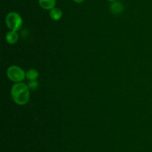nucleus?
<instances>
[{
    "mask_svg": "<svg viewBox=\"0 0 152 152\" xmlns=\"http://www.w3.org/2000/svg\"><path fill=\"white\" fill-rule=\"evenodd\" d=\"M12 98L16 104L19 105H25L30 100V89L28 84L19 82L16 83L11 88Z\"/></svg>",
    "mask_w": 152,
    "mask_h": 152,
    "instance_id": "obj_1",
    "label": "nucleus"
},
{
    "mask_svg": "<svg viewBox=\"0 0 152 152\" xmlns=\"http://www.w3.org/2000/svg\"><path fill=\"white\" fill-rule=\"evenodd\" d=\"M5 22L6 25L10 31H17L22 27L23 20L19 13L16 12H10L6 16Z\"/></svg>",
    "mask_w": 152,
    "mask_h": 152,
    "instance_id": "obj_2",
    "label": "nucleus"
},
{
    "mask_svg": "<svg viewBox=\"0 0 152 152\" xmlns=\"http://www.w3.org/2000/svg\"><path fill=\"white\" fill-rule=\"evenodd\" d=\"M7 76L12 81L19 83L25 78L26 73L21 67L18 66H11L7 69Z\"/></svg>",
    "mask_w": 152,
    "mask_h": 152,
    "instance_id": "obj_3",
    "label": "nucleus"
},
{
    "mask_svg": "<svg viewBox=\"0 0 152 152\" xmlns=\"http://www.w3.org/2000/svg\"><path fill=\"white\" fill-rule=\"evenodd\" d=\"M56 0H39V4L45 10H51L56 5Z\"/></svg>",
    "mask_w": 152,
    "mask_h": 152,
    "instance_id": "obj_4",
    "label": "nucleus"
},
{
    "mask_svg": "<svg viewBox=\"0 0 152 152\" xmlns=\"http://www.w3.org/2000/svg\"><path fill=\"white\" fill-rule=\"evenodd\" d=\"M110 9H111V12L114 14H119V13H122L124 9V6L122 4L120 1H113L110 5Z\"/></svg>",
    "mask_w": 152,
    "mask_h": 152,
    "instance_id": "obj_5",
    "label": "nucleus"
},
{
    "mask_svg": "<svg viewBox=\"0 0 152 152\" xmlns=\"http://www.w3.org/2000/svg\"><path fill=\"white\" fill-rule=\"evenodd\" d=\"M6 41L9 43V44H15L17 43L18 40H19V35H18L17 32L14 31H10L9 32L7 33L6 34Z\"/></svg>",
    "mask_w": 152,
    "mask_h": 152,
    "instance_id": "obj_6",
    "label": "nucleus"
},
{
    "mask_svg": "<svg viewBox=\"0 0 152 152\" xmlns=\"http://www.w3.org/2000/svg\"><path fill=\"white\" fill-rule=\"evenodd\" d=\"M50 16L53 20H59L62 17V11L58 7H54L50 10Z\"/></svg>",
    "mask_w": 152,
    "mask_h": 152,
    "instance_id": "obj_7",
    "label": "nucleus"
},
{
    "mask_svg": "<svg viewBox=\"0 0 152 152\" xmlns=\"http://www.w3.org/2000/svg\"><path fill=\"white\" fill-rule=\"evenodd\" d=\"M26 77L30 80H37L39 77V72L35 69H31L26 72Z\"/></svg>",
    "mask_w": 152,
    "mask_h": 152,
    "instance_id": "obj_8",
    "label": "nucleus"
},
{
    "mask_svg": "<svg viewBox=\"0 0 152 152\" xmlns=\"http://www.w3.org/2000/svg\"><path fill=\"white\" fill-rule=\"evenodd\" d=\"M28 86L30 90L34 91L38 89L39 83L37 80H30L28 83Z\"/></svg>",
    "mask_w": 152,
    "mask_h": 152,
    "instance_id": "obj_9",
    "label": "nucleus"
},
{
    "mask_svg": "<svg viewBox=\"0 0 152 152\" xmlns=\"http://www.w3.org/2000/svg\"><path fill=\"white\" fill-rule=\"evenodd\" d=\"M73 1H74V2H76V3H79V4H80V3L83 2V1H84L85 0H73Z\"/></svg>",
    "mask_w": 152,
    "mask_h": 152,
    "instance_id": "obj_10",
    "label": "nucleus"
},
{
    "mask_svg": "<svg viewBox=\"0 0 152 152\" xmlns=\"http://www.w3.org/2000/svg\"><path fill=\"white\" fill-rule=\"evenodd\" d=\"M108 1H111V2H113V1H115L116 0H108Z\"/></svg>",
    "mask_w": 152,
    "mask_h": 152,
    "instance_id": "obj_11",
    "label": "nucleus"
}]
</instances>
